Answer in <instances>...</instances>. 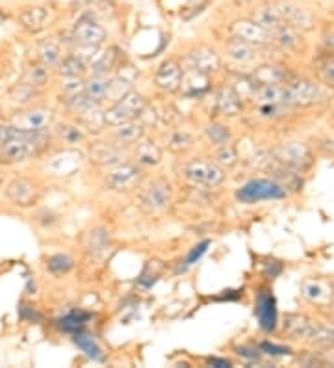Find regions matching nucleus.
<instances>
[{"instance_id": "obj_9", "label": "nucleus", "mask_w": 334, "mask_h": 368, "mask_svg": "<svg viewBox=\"0 0 334 368\" xmlns=\"http://www.w3.org/2000/svg\"><path fill=\"white\" fill-rule=\"evenodd\" d=\"M141 183V170L134 164H119L116 168H110V173L106 177V184L116 192H126V190L136 188Z\"/></svg>"}, {"instance_id": "obj_35", "label": "nucleus", "mask_w": 334, "mask_h": 368, "mask_svg": "<svg viewBox=\"0 0 334 368\" xmlns=\"http://www.w3.org/2000/svg\"><path fill=\"white\" fill-rule=\"evenodd\" d=\"M108 84H110V78L108 75H93V78H89L86 82V90L84 93L89 95L91 99L95 101H104L106 97V92H108Z\"/></svg>"}, {"instance_id": "obj_39", "label": "nucleus", "mask_w": 334, "mask_h": 368, "mask_svg": "<svg viewBox=\"0 0 334 368\" xmlns=\"http://www.w3.org/2000/svg\"><path fill=\"white\" fill-rule=\"evenodd\" d=\"M117 50L116 49H110L106 53L99 54L97 60L89 65V69L93 71V75H108L113 69L116 65V60H117Z\"/></svg>"}, {"instance_id": "obj_18", "label": "nucleus", "mask_w": 334, "mask_h": 368, "mask_svg": "<svg viewBox=\"0 0 334 368\" xmlns=\"http://www.w3.org/2000/svg\"><path fill=\"white\" fill-rule=\"evenodd\" d=\"M301 294L314 305H327L333 300V286L323 279H306L301 285Z\"/></svg>"}, {"instance_id": "obj_34", "label": "nucleus", "mask_w": 334, "mask_h": 368, "mask_svg": "<svg viewBox=\"0 0 334 368\" xmlns=\"http://www.w3.org/2000/svg\"><path fill=\"white\" fill-rule=\"evenodd\" d=\"M91 318V316L84 313V310H73V313H69L67 316H63V318L58 320L60 328L63 331H67V333H80L84 330V325L87 324V320Z\"/></svg>"}, {"instance_id": "obj_46", "label": "nucleus", "mask_w": 334, "mask_h": 368, "mask_svg": "<svg viewBox=\"0 0 334 368\" xmlns=\"http://www.w3.org/2000/svg\"><path fill=\"white\" fill-rule=\"evenodd\" d=\"M191 146H194V136L189 134V132L180 131V132H174V134L171 136L169 147H171V151H174V153L188 151Z\"/></svg>"}, {"instance_id": "obj_5", "label": "nucleus", "mask_w": 334, "mask_h": 368, "mask_svg": "<svg viewBox=\"0 0 334 368\" xmlns=\"http://www.w3.org/2000/svg\"><path fill=\"white\" fill-rule=\"evenodd\" d=\"M54 112L45 107H30L25 110L17 112L11 117V125L23 132H45L52 125Z\"/></svg>"}, {"instance_id": "obj_19", "label": "nucleus", "mask_w": 334, "mask_h": 368, "mask_svg": "<svg viewBox=\"0 0 334 368\" xmlns=\"http://www.w3.org/2000/svg\"><path fill=\"white\" fill-rule=\"evenodd\" d=\"M258 324L264 331L272 333L277 328V301L272 294H260L257 300Z\"/></svg>"}, {"instance_id": "obj_12", "label": "nucleus", "mask_w": 334, "mask_h": 368, "mask_svg": "<svg viewBox=\"0 0 334 368\" xmlns=\"http://www.w3.org/2000/svg\"><path fill=\"white\" fill-rule=\"evenodd\" d=\"M80 166H82V155L74 149L63 151L47 160V171L56 177H69V175L77 173Z\"/></svg>"}, {"instance_id": "obj_8", "label": "nucleus", "mask_w": 334, "mask_h": 368, "mask_svg": "<svg viewBox=\"0 0 334 368\" xmlns=\"http://www.w3.org/2000/svg\"><path fill=\"white\" fill-rule=\"evenodd\" d=\"M6 197L21 209H30L38 203L39 190L34 180L26 179V177H17L6 186Z\"/></svg>"}, {"instance_id": "obj_54", "label": "nucleus", "mask_w": 334, "mask_h": 368, "mask_svg": "<svg viewBox=\"0 0 334 368\" xmlns=\"http://www.w3.org/2000/svg\"><path fill=\"white\" fill-rule=\"evenodd\" d=\"M325 45H327L329 49H334V28L330 30L329 34H327V38H325Z\"/></svg>"}, {"instance_id": "obj_33", "label": "nucleus", "mask_w": 334, "mask_h": 368, "mask_svg": "<svg viewBox=\"0 0 334 368\" xmlns=\"http://www.w3.org/2000/svg\"><path fill=\"white\" fill-rule=\"evenodd\" d=\"M38 95V87L30 86L26 82H17L10 90V101L13 104H19V107H28L30 102L34 101V97Z\"/></svg>"}, {"instance_id": "obj_44", "label": "nucleus", "mask_w": 334, "mask_h": 368, "mask_svg": "<svg viewBox=\"0 0 334 368\" xmlns=\"http://www.w3.org/2000/svg\"><path fill=\"white\" fill-rule=\"evenodd\" d=\"M213 160H216V164L218 166L230 168V166H234L238 162V155L233 146L225 144V146H219L218 149H216V153H213Z\"/></svg>"}, {"instance_id": "obj_41", "label": "nucleus", "mask_w": 334, "mask_h": 368, "mask_svg": "<svg viewBox=\"0 0 334 368\" xmlns=\"http://www.w3.org/2000/svg\"><path fill=\"white\" fill-rule=\"evenodd\" d=\"M128 92H130V84L126 82V80H123V78L119 77L110 78V84H108V92L104 101H111V102L121 101Z\"/></svg>"}, {"instance_id": "obj_21", "label": "nucleus", "mask_w": 334, "mask_h": 368, "mask_svg": "<svg viewBox=\"0 0 334 368\" xmlns=\"http://www.w3.org/2000/svg\"><path fill=\"white\" fill-rule=\"evenodd\" d=\"M243 102L240 101V97L236 95L233 87H221L218 92V97H216V108L221 116L225 117H234L242 112Z\"/></svg>"}, {"instance_id": "obj_26", "label": "nucleus", "mask_w": 334, "mask_h": 368, "mask_svg": "<svg viewBox=\"0 0 334 368\" xmlns=\"http://www.w3.org/2000/svg\"><path fill=\"white\" fill-rule=\"evenodd\" d=\"M273 41L286 53H294V50L299 49L301 45L299 30L291 28L290 25L281 26L277 32H273Z\"/></svg>"}, {"instance_id": "obj_17", "label": "nucleus", "mask_w": 334, "mask_h": 368, "mask_svg": "<svg viewBox=\"0 0 334 368\" xmlns=\"http://www.w3.org/2000/svg\"><path fill=\"white\" fill-rule=\"evenodd\" d=\"M49 21L50 13L43 6H28V8H23L19 13L21 26L28 30V32H32V34H38V32L47 28Z\"/></svg>"}, {"instance_id": "obj_3", "label": "nucleus", "mask_w": 334, "mask_h": 368, "mask_svg": "<svg viewBox=\"0 0 334 368\" xmlns=\"http://www.w3.org/2000/svg\"><path fill=\"white\" fill-rule=\"evenodd\" d=\"M145 110V99L141 97L138 92H128L121 101L113 102L106 112H104V123L110 126H119L126 121H132Z\"/></svg>"}, {"instance_id": "obj_36", "label": "nucleus", "mask_w": 334, "mask_h": 368, "mask_svg": "<svg viewBox=\"0 0 334 368\" xmlns=\"http://www.w3.org/2000/svg\"><path fill=\"white\" fill-rule=\"evenodd\" d=\"M258 86L260 84H257L255 80L247 77L243 78H236L234 80V84L230 87H233L234 92H236V95L240 97V101H255V97H257V92H258Z\"/></svg>"}, {"instance_id": "obj_30", "label": "nucleus", "mask_w": 334, "mask_h": 368, "mask_svg": "<svg viewBox=\"0 0 334 368\" xmlns=\"http://www.w3.org/2000/svg\"><path fill=\"white\" fill-rule=\"evenodd\" d=\"M49 65H45V63L41 62H35V63H30L28 67L25 69V73H23V82L30 84V86L34 87H41L45 86V84L49 82Z\"/></svg>"}, {"instance_id": "obj_11", "label": "nucleus", "mask_w": 334, "mask_h": 368, "mask_svg": "<svg viewBox=\"0 0 334 368\" xmlns=\"http://www.w3.org/2000/svg\"><path fill=\"white\" fill-rule=\"evenodd\" d=\"M277 8L281 11L286 25H290L291 28L299 30V32H308V30L314 28V15L310 13L305 6L286 0V2H281Z\"/></svg>"}, {"instance_id": "obj_40", "label": "nucleus", "mask_w": 334, "mask_h": 368, "mask_svg": "<svg viewBox=\"0 0 334 368\" xmlns=\"http://www.w3.org/2000/svg\"><path fill=\"white\" fill-rule=\"evenodd\" d=\"M58 136L60 140H62L63 144H67V146H78V144H82V141L86 140L84 131L77 125H60Z\"/></svg>"}, {"instance_id": "obj_16", "label": "nucleus", "mask_w": 334, "mask_h": 368, "mask_svg": "<svg viewBox=\"0 0 334 368\" xmlns=\"http://www.w3.org/2000/svg\"><path fill=\"white\" fill-rule=\"evenodd\" d=\"M91 160L97 162L99 166H104V168H116L119 164H125L126 153L123 151V147L99 141L91 147Z\"/></svg>"}, {"instance_id": "obj_42", "label": "nucleus", "mask_w": 334, "mask_h": 368, "mask_svg": "<svg viewBox=\"0 0 334 368\" xmlns=\"http://www.w3.org/2000/svg\"><path fill=\"white\" fill-rule=\"evenodd\" d=\"M74 266V261L73 257H69V255H63V253H58V255H52V257L47 261V268H49L52 274L56 276H62V274H67V271L73 270Z\"/></svg>"}, {"instance_id": "obj_51", "label": "nucleus", "mask_w": 334, "mask_h": 368, "mask_svg": "<svg viewBox=\"0 0 334 368\" xmlns=\"http://www.w3.org/2000/svg\"><path fill=\"white\" fill-rule=\"evenodd\" d=\"M321 75H323V78L327 82H334V60H330V62L325 65Z\"/></svg>"}, {"instance_id": "obj_15", "label": "nucleus", "mask_w": 334, "mask_h": 368, "mask_svg": "<svg viewBox=\"0 0 334 368\" xmlns=\"http://www.w3.org/2000/svg\"><path fill=\"white\" fill-rule=\"evenodd\" d=\"M275 160L288 168H305L310 164V151L303 144H286L273 153Z\"/></svg>"}, {"instance_id": "obj_10", "label": "nucleus", "mask_w": 334, "mask_h": 368, "mask_svg": "<svg viewBox=\"0 0 334 368\" xmlns=\"http://www.w3.org/2000/svg\"><path fill=\"white\" fill-rule=\"evenodd\" d=\"M230 34H233V38L242 39V41L251 45H267L273 41L272 32H267L264 26L258 25L257 21L251 19H242L233 23Z\"/></svg>"}, {"instance_id": "obj_56", "label": "nucleus", "mask_w": 334, "mask_h": 368, "mask_svg": "<svg viewBox=\"0 0 334 368\" xmlns=\"http://www.w3.org/2000/svg\"><path fill=\"white\" fill-rule=\"evenodd\" d=\"M0 114H2V104H0Z\"/></svg>"}, {"instance_id": "obj_47", "label": "nucleus", "mask_w": 334, "mask_h": 368, "mask_svg": "<svg viewBox=\"0 0 334 368\" xmlns=\"http://www.w3.org/2000/svg\"><path fill=\"white\" fill-rule=\"evenodd\" d=\"M210 242L206 240V242H201L197 244V246L191 249V253L188 255V259H186V266H191V264H195L197 261H201V257H203L204 253H206V249H208Z\"/></svg>"}, {"instance_id": "obj_50", "label": "nucleus", "mask_w": 334, "mask_h": 368, "mask_svg": "<svg viewBox=\"0 0 334 368\" xmlns=\"http://www.w3.org/2000/svg\"><path fill=\"white\" fill-rule=\"evenodd\" d=\"M15 134H17V129L11 123H0V146L11 140Z\"/></svg>"}, {"instance_id": "obj_37", "label": "nucleus", "mask_w": 334, "mask_h": 368, "mask_svg": "<svg viewBox=\"0 0 334 368\" xmlns=\"http://www.w3.org/2000/svg\"><path fill=\"white\" fill-rule=\"evenodd\" d=\"M308 342L316 344V346H333L334 344V330L327 328V325H312L310 333L306 335Z\"/></svg>"}, {"instance_id": "obj_48", "label": "nucleus", "mask_w": 334, "mask_h": 368, "mask_svg": "<svg viewBox=\"0 0 334 368\" xmlns=\"http://www.w3.org/2000/svg\"><path fill=\"white\" fill-rule=\"evenodd\" d=\"M282 107H284V102H279V104H258V114L262 117H279L282 114Z\"/></svg>"}, {"instance_id": "obj_20", "label": "nucleus", "mask_w": 334, "mask_h": 368, "mask_svg": "<svg viewBox=\"0 0 334 368\" xmlns=\"http://www.w3.org/2000/svg\"><path fill=\"white\" fill-rule=\"evenodd\" d=\"M189 63H191V67L201 71V73L208 75L218 71L219 65H221V60L216 54V50L208 49V47H197L194 53L189 54Z\"/></svg>"}, {"instance_id": "obj_4", "label": "nucleus", "mask_w": 334, "mask_h": 368, "mask_svg": "<svg viewBox=\"0 0 334 368\" xmlns=\"http://www.w3.org/2000/svg\"><path fill=\"white\" fill-rule=\"evenodd\" d=\"M136 201L140 205V209L145 210V212H162L171 203L169 183H165L164 179L150 180L145 188L141 190Z\"/></svg>"}, {"instance_id": "obj_2", "label": "nucleus", "mask_w": 334, "mask_h": 368, "mask_svg": "<svg viewBox=\"0 0 334 368\" xmlns=\"http://www.w3.org/2000/svg\"><path fill=\"white\" fill-rule=\"evenodd\" d=\"M236 197L240 203H260V201L286 197V188L273 179H252L238 190Z\"/></svg>"}, {"instance_id": "obj_7", "label": "nucleus", "mask_w": 334, "mask_h": 368, "mask_svg": "<svg viewBox=\"0 0 334 368\" xmlns=\"http://www.w3.org/2000/svg\"><path fill=\"white\" fill-rule=\"evenodd\" d=\"M321 99L320 84L310 80H299V82L288 84L284 92L286 107H310Z\"/></svg>"}, {"instance_id": "obj_6", "label": "nucleus", "mask_w": 334, "mask_h": 368, "mask_svg": "<svg viewBox=\"0 0 334 368\" xmlns=\"http://www.w3.org/2000/svg\"><path fill=\"white\" fill-rule=\"evenodd\" d=\"M184 177L189 183L199 186H219L225 180V173L218 164H210L204 160H194L184 168Z\"/></svg>"}, {"instance_id": "obj_27", "label": "nucleus", "mask_w": 334, "mask_h": 368, "mask_svg": "<svg viewBox=\"0 0 334 368\" xmlns=\"http://www.w3.org/2000/svg\"><path fill=\"white\" fill-rule=\"evenodd\" d=\"M312 322L305 315H288L284 322L286 333L294 337V339H306V335L312 330Z\"/></svg>"}, {"instance_id": "obj_22", "label": "nucleus", "mask_w": 334, "mask_h": 368, "mask_svg": "<svg viewBox=\"0 0 334 368\" xmlns=\"http://www.w3.org/2000/svg\"><path fill=\"white\" fill-rule=\"evenodd\" d=\"M35 54H38V60L49 67H58V63L62 62L63 54L62 47L56 39H41L38 41L34 47Z\"/></svg>"}, {"instance_id": "obj_43", "label": "nucleus", "mask_w": 334, "mask_h": 368, "mask_svg": "<svg viewBox=\"0 0 334 368\" xmlns=\"http://www.w3.org/2000/svg\"><path fill=\"white\" fill-rule=\"evenodd\" d=\"M206 136H208V140L216 146H225V144H230V131H228V126L221 125V123H212V125L206 126Z\"/></svg>"}, {"instance_id": "obj_29", "label": "nucleus", "mask_w": 334, "mask_h": 368, "mask_svg": "<svg viewBox=\"0 0 334 368\" xmlns=\"http://www.w3.org/2000/svg\"><path fill=\"white\" fill-rule=\"evenodd\" d=\"M284 84H264V86H258L255 102L257 104H279V102H284Z\"/></svg>"}, {"instance_id": "obj_53", "label": "nucleus", "mask_w": 334, "mask_h": 368, "mask_svg": "<svg viewBox=\"0 0 334 368\" xmlns=\"http://www.w3.org/2000/svg\"><path fill=\"white\" fill-rule=\"evenodd\" d=\"M208 364H210V367L225 368V367H230V361H227V359H219V357H210Z\"/></svg>"}, {"instance_id": "obj_31", "label": "nucleus", "mask_w": 334, "mask_h": 368, "mask_svg": "<svg viewBox=\"0 0 334 368\" xmlns=\"http://www.w3.org/2000/svg\"><path fill=\"white\" fill-rule=\"evenodd\" d=\"M228 58L234 60L238 63H249L255 60V45L245 43L242 39L234 38L230 43L227 45Z\"/></svg>"}, {"instance_id": "obj_32", "label": "nucleus", "mask_w": 334, "mask_h": 368, "mask_svg": "<svg viewBox=\"0 0 334 368\" xmlns=\"http://www.w3.org/2000/svg\"><path fill=\"white\" fill-rule=\"evenodd\" d=\"M74 344L78 346V350H82L84 354L87 355L89 359H93V361H104V352H102V348L99 346V342L95 339H93L91 335H87V333H74L73 337Z\"/></svg>"}, {"instance_id": "obj_28", "label": "nucleus", "mask_w": 334, "mask_h": 368, "mask_svg": "<svg viewBox=\"0 0 334 368\" xmlns=\"http://www.w3.org/2000/svg\"><path fill=\"white\" fill-rule=\"evenodd\" d=\"M260 26H264V28L267 30V32H277V30L281 28V26H284V19H282L281 11H279V8H273V6H264V8H260L257 13V19H255Z\"/></svg>"}, {"instance_id": "obj_14", "label": "nucleus", "mask_w": 334, "mask_h": 368, "mask_svg": "<svg viewBox=\"0 0 334 368\" xmlns=\"http://www.w3.org/2000/svg\"><path fill=\"white\" fill-rule=\"evenodd\" d=\"M182 77H184V71L180 69V65L173 60L169 62H164L160 65V69L156 71V77H155V82L156 86L164 90L167 93H173L177 90H180L182 86Z\"/></svg>"}, {"instance_id": "obj_38", "label": "nucleus", "mask_w": 334, "mask_h": 368, "mask_svg": "<svg viewBox=\"0 0 334 368\" xmlns=\"http://www.w3.org/2000/svg\"><path fill=\"white\" fill-rule=\"evenodd\" d=\"M84 71H86V65L74 54H69L58 63V73L62 77H82Z\"/></svg>"}, {"instance_id": "obj_52", "label": "nucleus", "mask_w": 334, "mask_h": 368, "mask_svg": "<svg viewBox=\"0 0 334 368\" xmlns=\"http://www.w3.org/2000/svg\"><path fill=\"white\" fill-rule=\"evenodd\" d=\"M238 355H242V357H247V359H258V352L257 350H251L247 346H242V348L236 350Z\"/></svg>"}, {"instance_id": "obj_1", "label": "nucleus", "mask_w": 334, "mask_h": 368, "mask_svg": "<svg viewBox=\"0 0 334 368\" xmlns=\"http://www.w3.org/2000/svg\"><path fill=\"white\" fill-rule=\"evenodd\" d=\"M43 132H23L17 129V134L0 146V164H21L34 158L43 149Z\"/></svg>"}, {"instance_id": "obj_25", "label": "nucleus", "mask_w": 334, "mask_h": 368, "mask_svg": "<svg viewBox=\"0 0 334 368\" xmlns=\"http://www.w3.org/2000/svg\"><path fill=\"white\" fill-rule=\"evenodd\" d=\"M136 160L141 166H158L162 160V149L155 141L141 138L136 144Z\"/></svg>"}, {"instance_id": "obj_55", "label": "nucleus", "mask_w": 334, "mask_h": 368, "mask_svg": "<svg viewBox=\"0 0 334 368\" xmlns=\"http://www.w3.org/2000/svg\"><path fill=\"white\" fill-rule=\"evenodd\" d=\"M330 151H333V153H334V141H330Z\"/></svg>"}, {"instance_id": "obj_24", "label": "nucleus", "mask_w": 334, "mask_h": 368, "mask_svg": "<svg viewBox=\"0 0 334 368\" xmlns=\"http://www.w3.org/2000/svg\"><path fill=\"white\" fill-rule=\"evenodd\" d=\"M288 71L279 65H262L252 73V80L260 86L264 84H284L288 80Z\"/></svg>"}, {"instance_id": "obj_23", "label": "nucleus", "mask_w": 334, "mask_h": 368, "mask_svg": "<svg viewBox=\"0 0 334 368\" xmlns=\"http://www.w3.org/2000/svg\"><path fill=\"white\" fill-rule=\"evenodd\" d=\"M116 132V140L119 144H138V141L143 138L145 134V125L141 121H136V119H132V121H126L119 126H113Z\"/></svg>"}, {"instance_id": "obj_49", "label": "nucleus", "mask_w": 334, "mask_h": 368, "mask_svg": "<svg viewBox=\"0 0 334 368\" xmlns=\"http://www.w3.org/2000/svg\"><path fill=\"white\" fill-rule=\"evenodd\" d=\"M260 352H264V354L267 355H286V354H290V348L277 346V344H272V342H262Z\"/></svg>"}, {"instance_id": "obj_13", "label": "nucleus", "mask_w": 334, "mask_h": 368, "mask_svg": "<svg viewBox=\"0 0 334 368\" xmlns=\"http://www.w3.org/2000/svg\"><path fill=\"white\" fill-rule=\"evenodd\" d=\"M73 38L78 45H91V47H101L106 39V30L102 28L99 23L93 19H80L74 25Z\"/></svg>"}, {"instance_id": "obj_45", "label": "nucleus", "mask_w": 334, "mask_h": 368, "mask_svg": "<svg viewBox=\"0 0 334 368\" xmlns=\"http://www.w3.org/2000/svg\"><path fill=\"white\" fill-rule=\"evenodd\" d=\"M86 90V80L82 77H63L62 92L65 97H74L78 93H84Z\"/></svg>"}]
</instances>
